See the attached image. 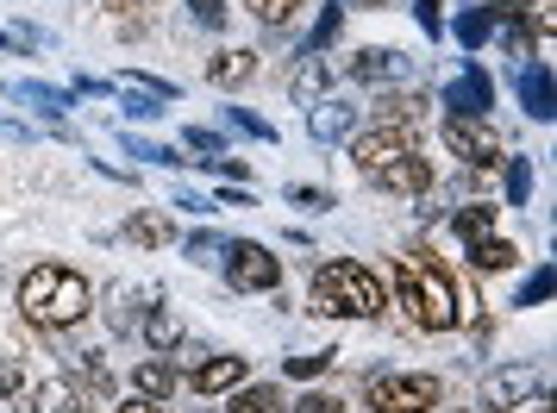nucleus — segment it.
<instances>
[{"mask_svg": "<svg viewBox=\"0 0 557 413\" xmlns=\"http://www.w3.org/2000/svg\"><path fill=\"white\" fill-rule=\"evenodd\" d=\"M351 7H388V0H351Z\"/></svg>", "mask_w": 557, "mask_h": 413, "instance_id": "a18cd8bd", "label": "nucleus"}, {"mask_svg": "<svg viewBox=\"0 0 557 413\" xmlns=\"http://www.w3.org/2000/svg\"><path fill=\"white\" fill-rule=\"evenodd\" d=\"M451 38L463 51H482L488 38H495V20H488V7H470V13H457L451 20Z\"/></svg>", "mask_w": 557, "mask_h": 413, "instance_id": "5701e85b", "label": "nucleus"}, {"mask_svg": "<svg viewBox=\"0 0 557 413\" xmlns=\"http://www.w3.org/2000/svg\"><path fill=\"white\" fill-rule=\"evenodd\" d=\"M395 301L407 308V320H413V333H457V320H463V308H457V283L432 263V251H407L401 263H395Z\"/></svg>", "mask_w": 557, "mask_h": 413, "instance_id": "7ed1b4c3", "label": "nucleus"}, {"mask_svg": "<svg viewBox=\"0 0 557 413\" xmlns=\"http://www.w3.org/2000/svg\"><path fill=\"white\" fill-rule=\"evenodd\" d=\"M226 413H288V401H282L276 383H245V388H232Z\"/></svg>", "mask_w": 557, "mask_h": 413, "instance_id": "412c9836", "label": "nucleus"}, {"mask_svg": "<svg viewBox=\"0 0 557 413\" xmlns=\"http://www.w3.org/2000/svg\"><path fill=\"white\" fill-rule=\"evenodd\" d=\"M107 13H113V20H126V13H138V7H145V0H101Z\"/></svg>", "mask_w": 557, "mask_h": 413, "instance_id": "37998d69", "label": "nucleus"}, {"mask_svg": "<svg viewBox=\"0 0 557 413\" xmlns=\"http://www.w3.org/2000/svg\"><path fill=\"white\" fill-rule=\"evenodd\" d=\"M357 120H363V107L357 101H320V107H307V132L320 138V145H338V138H351L357 132Z\"/></svg>", "mask_w": 557, "mask_h": 413, "instance_id": "9d476101", "label": "nucleus"}, {"mask_svg": "<svg viewBox=\"0 0 557 413\" xmlns=\"http://www.w3.org/2000/svg\"><path fill=\"white\" fill-rule=\"evenodd\" d=\"M338 26H345V13H338V7H326V13L313 20V38H307V57H313V51H326L332 38H338Z\"/></svg>", "mask_w": 557, "mask_h": 413, "instance_id": "7c9ffc66", "label": "nucleus"}, {"mask_svg": "<svg viewBox=\"0 0 557 413\" xmlns=\"http://www.w3.org/2000/svg\"><path fill=\"white\" fill-rule=\"evenodd\" d=\"M20 383H26L20 358H0V395H20Z\"/></svg>", "mask_w": 557, "mask_h": 413, "instance_id": "ea45409f", "label": "nucleus"}, {"mask_svg": "<svg viewBox=\"0 0 557 413\" xmlns=\"http://www.w3.org/2000/svg\"><path fill=\"white\" fill-rule=\"evenodd\" d=\"M126 245H138V251H163V245H176V220H170V213H132L126 220Z\"/></svg>", "mask_w": 557, "mask_h": 413, "instance_id": "dca6fc26", "label": "nucleus"}, {"mask_svg": "<svg viewBox=\"0 0 557 413\" xmlns=\"http://www.w3.org/2000/svg\"><path fill=\"white\" fill-rule=\"evenodd\" d=\"M470 258H476V270H513V263H520V245H513V238H476V245H470Z\"/></svg>", "mask_w": 557, "mask_h": 413, "instance_id": "393cba45", "label": "nucleus"}, {"mask_svg": "<svg viewBox=\"0 0 557 413\" xmlns=\"http://www.w3.org/2000/svg\"><path fill=\"white\" fill-rule=\"evenodd\" d=\"M502 170H507V201L527 206V195H532V163H527V157H502Z\"/></svg>", "mask_w": 557, "mask_h": 413, "instance_id": "c85d7f7f", "label": "nucleus"}, {"mask_svg": "<svg viewBox=\"0 0 557 413\" xmlns=\"http://www.w3.org/2000/svg\"><path fill=\"white\" fill-rule=\"evenodd\" d=\"M370 182H376L382 195H426V188H432V157L426 151H407V157H395V163H382Z\"/></svg>", "mask_w": 557, "mask_h": 413, "instance_id": "1a4fd4ad", "label": "nucleus"}, {"mask_svg": "<svg viewBox=\"0 0 557 413\" xmlns=\"http://www.w3.org/2000/svg\"><path fill=\"white\" fill-rule=\"evenodd\" d=\"M226 283L238 295H270L282 283V258L270 245H257V238H232L226 245Z\"/></svg>", "mask_w": 557, "mask_h": 413, "instance_id": "423d86ee", "label": "nucleus"}, {"mask_svg": "<svg viewBox=\"0 0 557 413\" xmlns=\"http://www.w3.org/2000/svg\"><path fill=\"white\" fill-rule=\"evenodd\" d=\"M420 151L413 145V126H370V132H351V163L363 176H376L382 163H395V157Z\"/></svg>", "mask_w": 557, "mask_h": 413, "instance_id": "0eeeda50", "label": "nucleus"}, {"mask_svg": "<svg viewBox=\"0 0 557 413\" xmlns=\"http://www.w3.org/2000/svg\"><path fill=\"white\" fill-rule=\"evenodd\" d=\"M32 413H82L76 376H51V383L38 388V408H32Z\"/></svg>", "mask_w": 557, "mask_h": 413, "instance_id": "4be33fe9", "label": "nucleus"}, {"mask_svg": "<svg viewBox=\"0 0 557 413\" xmlns=\"http://www.w3.org/2000/svg\"><path fill=\"white\" fill-rule=\"evenodd\" d=\"M288 413H345V401H338V395H320V388H313V395H301V401H295Z\"/></svg>", "mask_w": 557, "mask_h": 413, "instance_id": "f704fd0d", "label": "nucleus"}, {"mask_svg": "<svg viewBox=\"0 0 557 413\" xmlns=\"http://www.w3.org/2000/svg\"><path fill=\"white\" fill-rule=\"evenodd\" d=\"M345 76L351 82H395V76H407V57L401 51H357L345 63Z\"/></svg>", "mask_w": 557, "mask_h": 413, "instance_id": "f3484780", "label": "nucleus"}, {"mask_svg": "<svg viewBox=\"0 0 557 413\" xmlns=\"http://www.w3.org/2000/svg\"><path fill=\"white\" fill-rule=\"evenodd\" d=\"M182 138H188V145H195V151H226V138H220V132H207V126L182 132Z\"/></svg>", "mask_w": 557, "mask_h": 413, "instance_id": "a19ab883", "label": "nucleus"}, {"mask_svg": "<svg viewBox=\"0 0 557 413\" xmlns=\"http://www.w3.org/2000/svg\"><path fill=\"white\" fill-rule=\"evenodd\" d=\"M532 45H539V38L527 32V20H520V26H502V51H507V57H520V63H527Z\"/></svg>", "mask_w": 557, "mask_h": 413, "instance_id": "473e14b6", "label": "nucleus"}, {"mask_svg": "<svg viewBox=\"0 0 557 413\" xmlns=\"http://www.w3.org/2000/svg\"><path fill=\"white\" fill-rule=\"evenodd\" d=\"M257 70H263V57L238 45V51H220L207 63V82H213V88H245V82H257Z\"/></svg>", "mask_w": 557, "mask_h": 413, "instance_id": "2eb2a0df", "label": "nucleus"}, {"mask_svg": "<svg viewBox=\"0 0 557 413\" xmlns=\"http://www.w3.org/2000/svg\"><path fill=\"white\" fill-rule=\"evenodd\" d=\"M527 395H539V370H532V363H502V370H488L482 388H476V401L488 413L527 408Z\"/></svg>", "mask_w": 557, "mask_h": 413, "instance_id": "6e6552de", "label": "nucleus"}, {"mask_svg": "<svg viewBox=\"0 0 557 413\" xmlns=\"http://www.w3.org/2000/svg\"><path fill=\"white\" fill-rule=\"evenodd\" d=\"M413 13H420V26H426V38H438V32H445V20H438V0H420Z\"/></svg>", "mask_w": 557, "mask_h": 413, "instance_id": "79ce46f5", "label": "nucleus"}, {"mask_svg": "<svg viewBox=\"0 0 557 413\" xmlns=\"http://www.w3.org/2000/svg\"><path fill=\"white\" fill-rule=\"evenodd\" d=\"M13 95H20L26 107H38V113H70V101H76V95H63V88H45V82H20Z\"/></svg>", "mask_w": 557, "mask_h": 413, "instance_id": "a878e982", "label": "nucleus"}, {"mask_svg": "<svg viewBox=\"0 0 557 413\" xmlns=\"http://www.w3.org/2000/svg\"><path fill=\"white\" fill-rule=\"evenodd\" d=\"M326 95H332L326 57H295V70H288V101L295 107H320Z\"/></svg>", "mask_w": 557, "mask_h": 413, "instance_id": "ddd939ff", "label": "nucleus"}, {"mask_svg": "<svg viewBox=\"0 0 557 413\" xmlns=\"http://www.w3.org/2000/svg\"><path fill=\"white\" fill-rule=\"evenodd\" d=\"M363 401H370V413H432L445 401V383L438 376H401V370H370Z\"/></svg>", "mask_w": 557, "mask_h": 413, "instance_id": "20e7f679", "label": "nucleus"}, {"mask_svg": "<svg viewBox=\"0 0 557 413\" xmlns=\"http://www.w3.org/2000/svg\"><path fill=\"white\" fill-rule=\"evenodd\" d=\"M188 13H195L201 26H226V0H188Z\"/></svg>", "mask_w": 557, "mask_h": 413, "instance_id": "4c0bfd02", "label": "nucleus"}, {"mask_svg": "<svg viewBox=\"0 0 557 413\" xmlns=\"http://www.w3.org/2000/svg\"><path fill=\"white\" fill-rule=\"evenodd\" d=\"M126 151H132V157H145V163H163V170H182V163H188V157H176L170 145H151V138H132Z\"/></svg>", "mask_w": 557, "mask_h": 413, "instance_id": "2f4dec72", "label": "nucleus"}, {"mask_svg": "<svg viewBox=\"0 0 557 413\" xmlns=\"http://www.w3.org/2000/svg\"><path fill=\"white\" fill-rule=\"evenodd\" d=\"M438 138H445V151L463 157L470 170H502V138H495V126L488 120H470V113H445V126H438Z\"/></svg>", "mask_w": 557, "mask_h": 413, "instance_id": "39448f33", "label": "nucleus"}, {"mask_svg": "<svg viewBox=\"0 0 557 413\" xmlns=\"http://www.w3.org/2000/svg\"><path fill=\"white\" fill-rule=\"evenodd\" d=\"M88 313H95V283L70 263H32L20 276V320L26 326L63 333V326H82Z\"/></svg>", "mask_w": 557, "mask_h": 413, "instance_id": "f257e3e1", "label": "nucleus"}, {"mask_svg": "<svg viewBox=\"0 0 557 413\" xmlns=\"http://www.w3.org/2000/svg\"><path fill=\"white\" fill-rule=\"evenodd\" d=\"M245 7H251V20H263V26H295L307 0H245Z\"/></svg>", "mask_w": 557, "mask_h": 413, "instance_id": "bb28decb", "label": "nucleus"}, {"mask_svg": "<svg viewBox=\"0 0 557 413\" xmlns=\"http://www.w3.org/2000/svg\"><path fill=\"white\" fill-rule=\"evenodd\" d=\"M132 388H138L145 401H170V395H176V363H163V358H145L138 370H132Z\"/></svg>", "mask_w": 557, "mask_h": 413, "instance_id": "aec40b11", "label": "nucleus"}, {"mask_svg": "<svg viewBox=\"0 0 557 413\" xmlns=\"http://www.w3.org/2000/svg\"><path fill=\"white\" fill-rule=\"evenodd\" d=\"M332 370V351H307V358H288V376H320Z\"/></svg>", "mask_w": 557, "mask_h": 413, "instance_id": "c9c22d12", "label": "nucleus"}, {"mask_svg": "<svg viewBox=\"0 0 557 413\" xmlns=\"http://www.w3.org/2000/svg\"><path fill=\"white\" fill-rule=\"evenodd\" d=\"M232 126L251 132V138H276V126H270V120H257V113H245V107H232Z\"/></svg>", "mask_w": 557, "mask_h": 413, "instance_id": "e433bc0d", "label": "nucleus"}, {"mask_svg": "<svg viewBox=\"0 0 557 413\" xmlns=\"http://www.w3.org/2000/svg\"><path fill=\"white\" fill-rule=\"evenodd\" d=\"M138 333H145V345L163 358V351H176V345H182V320L170 308H145V313H138Z\"/></svg>", "mask_w": 557, "mask_h": 413, "instance_id": "6ab92c4d", "label": "nucleus"}, {"mask_svg": "<svg viewBox=\"0 0 557 413\" xmlns=\"http://www.w3.org/2000/svg\"><path fill=\"white\" fill-rule=\"evenodd\" d=\"M188 388L195 395H232V388H245V358H201L188 370Z\"/></svg>", "mask_w": 557, "mask_h": 413, "instance_id": "f8f14e48", "label": "nucleus"}, {"mask_svg": "<svg viewBox=\"0 0 557 413\" xmlns=\"http://www.w3.org/2000/svg\"><path fill=\"white\" fill-rule=\"evenodd\" d=\"M370 113H376V126H420L426 120V95H376Z\"/></svg>", "mask_w": 557, "mask_h": 413, "instance_id": "a211bd4d", "label": "nucleus"}, {"mask_svg": "<svg viewBox=\"0 0 557 413\" xmlns=\"http://www.w3.org/2000/svg\"><path fill=\"white\" fill-rule=\"evenodd\" d=\"M220 251H226V245H220V238H213V233H195V238H188V258H195V263L220 258Z\"/></svg>", "mask_w": 557, "mask_h": 413, "instance_id": "58836bf2", "label": "nucleus"}, {"mask_svg": "<svg viewBox=\"0 0 557 413\" xmlns=\"http://www.w3.org/2000/svg\"><path fill=\"white\" fill-rule=\"evenodd\" d=\"M307 313L320 320H382L388 313V283L357 258H326L307 288Z\"/></svg>", "mask_w": 557, "mask_h": 413, "instance_id": "f03ea898", "label": "nucleus"}, {"mask_svg": "<svg viewBox=\"0 0 557 413\" xmlns=\"http://www.w3.org/2000/svg\"><path fill=\"white\" fill-rule=\"evenodd\" d=\"M288 201H295V206H307V213H326V206H332V195H326V188H307V182H295V188H288Z\"/></svg>", "mask_w": 557, "mask_h": 413, "instance_id": "72a5a7b5", "label": "nucleus"}, {"mask_svg": "<svg viewBox=\"0 0 557 413\" xmlns=\"http://www.w3.org/2000/svg\"><path fill=\"white\" fill-rule=\"evenodd\" d=\"M120 88H132V95H151L157 107H170V101H176V82L145 76V70H126V76H120Z\"/></svg>", "mask_w": 557, "mask_h": 413, "instance_id": "cd10ccee", "label": "nucleus"}, {"mask_svg": "<svg viewBox=\"0 0 557 413\" xmlns=\"http://www.w3.org/2000/svg\"><path fill=\"white\" fill-rule=\"evenodd\" d=\"M120 413H163V401H145V395H132V401H126Z\"/></svg>", "mask_w": 557, "mask_h": 413, "instance_id": "c03bdc74", "label": "nucleus"}, {"mask_svg": "<svg viewBox=\"0 0 557 413\" xmlns=\"http://www.w3.org/2000/svg\"><path fill=\"white\" fill-rule=\"evenodd\" d=\"M520 107H527L539 126L552 120V63H539V57L520 63Z\"/></svg>", "mask_w": 557, "mask_h": 413, "instance_id": "4468645a", "label": "nucleus"}, {"mask_svg": "<svg viewBox=\"0 0 557 413\" xmlns=\"http://www.w3.org/2000/svg\"><path fill=\"white\" fill-rule=\"evenodd\" d=\"M445 107H451V113H470V120H482V113L495 107V76H488V70H463V76L445 88Z\"/></svg>", "mask_w": 557, "mask_h": 413, "instance_id": "9b49d317", "label": "nucleus"}, {"mask_svg": "<svg viewBox=\"0 0 557 413\" xmlns=\"http://www.w3.org/2000/svg\"><path fill=\"white\" fill-rule=\"evenodd\" d=\"M451 233L457 238H463V245H476V238H488V233H495V206H470V201H463V206H457V213H451Z\"/></svg>", "mask_w": 557, "mask_h": 413, "instance_id": "b1692460", "label": "nucleus"}, {"mask_svg": "<svg viewBox=\"0 0 557 413\" xmlns=\"http://www.w3.org/2000/svg\"><path fill=\"white\" fill-rule=\"evenodd\" d=\"M545 295H552V263H539V270H532L527 283H520V295H513V308H539Z\"/></svg>", "mask_w": 557, "mask_h": 413, "instance_id": "c756f323", "label": "nucleus"}]
</instances>
